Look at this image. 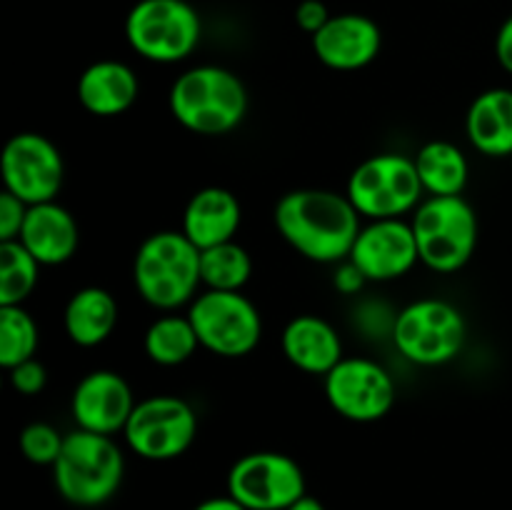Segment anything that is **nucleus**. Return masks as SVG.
I'll list each match as a JSON object with an SVG mask.
<instances>
[{
	"label": "nucleus",
	"instance_id": "412c9836",
	"mask_svg": "<svg viewBox=\"0 0 512 510\" xmlns=\"http://www.w3.org/2000/svg\"><path fill=\"white\" fill-rule=\"evenodd\" d=\"M465 133L475 150L490 158L512 155V90L490 88L470 103Z\"/></svg>",
	"mask_w": 512,
	"mask_h": 510
},
{
	"label": "nucleus",
	"instance_id": "393cba45",
	"mask_svg": "<svg viewBox=\"0 0 512 510\" xmlns=\"http://www.w3.org/2000/svg\"><path fill=\"white\" fill-rule=\"evenodd\" d=\"M250 275H253V260L248 250L235 240L200 250V278L205 290H243Z\"/></svg>",
	"mask_w": 512,
	"mask_h": 510
},
{
	"label": "nucleus",
	"instance_id": "72a5a7b5",
	"mask_svg": "<svg viewBox=\"0 0 512 510\" xmlns=\"http://www.w3.org/2000/svg\"><path fill=\"white\" fill-rule=\"evenodd\" d=\"M193 510H248V508L240 505L233 495H218V498L203 500V503L195 505Z\"/></svg>",
	"mask_w": 512,
	"mask_h": 510
},
{
	"label": "nucleus",
	"instance_id": "7ed1b4c3",
	"mask_svg": "<svg viewBox=\"0 0 512 510\" xmlns=\"http://www.w3.org/2000/svg\"><path fill=\"white\" fill-rule=\"evenodd\" d=\"M133 280L140 298L158 310H178L198 298L200 250L183 230H160L140 243L133 260Z\"/></svg>",
	"mask_w": 512,
	"mask_h": 510
},
{
	"label": "nucleus",
	"instance_id": "6e6552de",
	"mask_svg": "<svg viewBox=\"0 0 512 510\" xmlns=\"http://www.w3.org/2000/svg\"><path fill=\"white\" fill-rule=\"evenodd\" d=\"M423 183H420L415 160L400 153H380L363 160L350 173L345 195L360 218L388 220L415 213L423 203Z\"/></svg>",
	"mask_w": 512,
	"mask_h": 510
},
{
	"label": "nucleus",
	"instance_id": "f704fd0d",
	"mask_svg": "<svg viewBox=\"0 0 512 510\" xmlns=\"http://www.w3.org/2000/svg\"><path fill=\"white\" fill-rule=\"evenodd\" d=\"M285 510H325V505L320 503L318 498H313V495L305 493L303 498L295 500V503L290 505V508H285Z\"/></svg>",
	"mask_w": 512,
	"mask_h": 510
},
{
	"label": "nucleus",
	"instance_id": "4be33fe9",
	"mask_svg": "<svg viewBox=\"0 0 512 510\" xmlns=\"http://www.w3.org/2000/svg\"><path fill=\"white\" fill-rule=\"evenodd\" d=\"M65 333L80 348H95L113 335L118 325V303L98 285H88L70 295L65 305Z\"/></svg>",
	"mask_w": 512,
	"mask_h": 510
},
{
	"label": "nucleus",
	"instance_id": "dca6fc26",
	"mask_svg": "<svg viewBox=\"0 0 512 510\" xmlns=\"http://www.w3.org/2000/svg\"><path fill=\"white\" fill-rule=\"evenodd\" d=\"M383 48V33L373 18L360 13H340L313 35V53L325 68L353 73L373 63Z\"/></svg>",
	"mask_w": 512,
	"mask_h": 510
},
{
	"label": "nucleus",
	"instance_id": "f3484780",
	"mask_svg": "<svg viewBox=\"0 0 512 510\" xmlns=\"http://www.w3.org/2000/svg\"><path fill=\"white\" fill-rule=\"evenodd\" d=\"M240 223H243L240 200L220 185L198 190L185 205L183 233L198 250L235 240Z\"/></svg>",
	"mask_w": 512,
	"mask_h": 510
},
{
	"label": "nucleus",
	"instance_id": "9b49d317",
	"mask_svg": "<svg viewBox=\"0 0 512 510\" xmlns=\"http://www.w3.org/2000/svg\"><path fill=\"white\" fill-rule=\"evenodd\" d=\"M228 495L248 510H285L305 495V473L290 455L258 450L235 460Z\"/></svg>",
	"mask_w": 512,
	"mask_h": 510
},
{
	"label": "nucleus",
	"instance_id": "1a4fd4ad",
	"mask_svg": "<svg viewBox=\"0 0 512 510\" xmlns=\"http://www.w3.org/2000/svg\"><path fill=\"white\" fill-rule=\"evenodd\" d=\"M188 318L200 348L220 358H243L263 338V318L243 290H203L190 303Z\"/></svg>",
	"mask_w": 512,
	"mask_h": 510
},
{
	"label": "nucleus",
	"instance_id": "c85d7f7f",
	"mask_svg": "<svg viewBox=\"0 0 512 510\" xmlns=\"http://www.w3.org/2000/svg\"><path fill=\"white\" fill-rule=\"evenodd\" d=\"M28 208V203L15 198L8 190L0 193V243L20 238V230H23L25 218H28Z\"/></svg>",
	"mask_w": 512,
	"mask_h": 510
},
{
	"label": "nucleus",
	"instance_id": "5701e85b",
	"mask_svg": "<svg viewBox=\"0 0 512 510\" xmlns=\"http://www.w3.org/2000/svg\"><path fill=\"white\" fill-rule=\"evenodd\" d=\"M420 183L428 195H463L470 165L463 150L450 140H430L415 153Z\"/></svg>",
	"mask_w": 512,
	"mask_h": 510
},
{
	"label": "nucleus",
	"instance_id": "20e7f679",
	"mask_svg": "<svg viewBox=\"0 0 512 510\" xmlns=\"http://www.w3.org/2000/svg\"><path fill=\"white\" fill-rule=\"evenodd\" d=\"M125 458L113 435L75 428L65 435L63 450L53 465L60 498L80 508L108 503L123 485Z\"/></svg>",
	"mask_w": 512,
	"mask_h": 510
},
{
	"label": "nucleus",
	"instance_id": "0eeeda50",
	"mask_svg": "<svg viewBox=\"0 0 512 510\" xmlns=\"http://www.w3.org/2000/svg\"><path fill=\"white\" fill-rule=\"evenodd\" d=\"M125 38L150 63H180L200 45L203 20L188 0H138L125 18Z\"/></svg>",
	"mask_w": 512,
	"mask_h": 510
},
{
	"label": "nucleus",
	"instance_id": "473e14b6",
	"mask_svg": "<svg viewBox=\"0 0 512 510\" xmlns=\"http://www.w3.org/2000/svg\"><path fill=\"white\" fill-rule=\"evenodd\" d=\"M495 58H498L500 68L512 75V15L500 25L498 35H495Z\"/></svg>",
	"mask_w": 512,
	"mask_h": 510
},
{
	"label": "nucleus",
	"instance_id": "c9c22d12",
	"mask_svg": "<svg viewBox=\"0 0 512 510\" xmlns=\"http://www.w3.org/2000/svg\"><path fill=\"white\" fill-rule=\"evenodd\" d=\"M510 163H512V155H510Z\"/></svg>",
	"mask_w": 512,
	"mask_h": 510
},
{
	"label": "nucleus",
	"instance_id": "f257e3e1",
	"mask_svg": "<svg viewBox=\"0 0 512 510\" xmlns=\"http://www.w3.org/2000/svg\"><path fill=\"white\" fill-rule=\"evenodd\" d=\"M275 228L303 258L320 265H338L350 258L363 225L348 195L323 188H300L278 200Z\"/></svg>",
	"mask_w": 512,
	"mask_h": 510
},
{
	"label": "nucleus",
	"instance_id": "b1692460",
	"mask_svg": "<svg viewBox=\"0 0 512 510\" xmlns=\"http://www.w3.org/2000/svg\"><path fill=\"white\" fill-rule=\"evenodd\" d=\"M198 348V333L188 315H160L145 330V353L155 365H163V368L183 365L185 360L193 358Z\"/></svg>",
	"mask_w": 512,
	"mask_h": 510
},
{
	"label": "nucleus",
	"instance_id": "423d86ee",
	"mask_svg": "<svg viewBox=\"0 0 512 510\" xmlns=\"http://www.w3.org/2000/svg\"><path fill=\"white\" fill-rule=\"evenodd\" d=\"M390 335L408 363L438 368L463 353L468 323L460 308L448 300L420 298L395 315Z\"/></svg>",
	"mask_w": 512,
	"mask_h": 510
},
{
	"label": "nucleus",
	"instance_id": "6ab92c4d",
	"mask_svg": "<svg viewBox=\"0 0 512 510\" xmlns=\"http://www.w3.org/2000/svg\"><path fill=\"white\" fill-rule=\"evenodd\" d=\"M283 353L298 370L323 378L345 358L338 330L320 315H295L285 325Z\"/></svg>",
	"mask_w": 512,
	"mask_h": 510
},
{
	"label": "nucleus",
	"instance_id": "c756f323",
	"mask_svg": "<svg viewBox=\"0 0 512 510\" xmlns=\"http://www.w3.org/2000/svg\"><path fill=\"white\" fill-rule=\"evenodd\" d=\"M8 373H10V385H13L15 393L20 395H38L43 393L45 385H48V370H45V365L35 358L15 365V368H10Z\"/></svg>",
	"mask_w": 512,
	"mask_h": 510
},
{
	"label": "nucleus",
	"instance_id": "9d476101",
	"mask_svg": "<svg viewBox=\"0 0 512 510\" xmlns=\"http://www.w3.org/2000/svg\"><path fill=\"white\" fill-rule=\"evenodd\" d=\"M198 415L178 395H153L135 405L123 438L135 455L145 460H175L193 445Z\"/></svg>",
	"mask_w": 512,
	"mask_h": 510
},
{
	"label": "nucleus",
	"instance_id": "39448f33",
	"mask_svg": "<svg viewBox=\"0 0 512 510\" xmlns=\"http://www.w3.org/2000/svg\"><path fill=\"white\" fill-rule=\"evenodd\" d=\"M410 225L420 263L435 273H458L478 248V215L463 195H428Z\"/></svg>",
	"mask_w": 512,
	"mask_h": 510
},
{
	"label": "nucleus",
	"instance_id": "4468645a",
	"mask_svg": "<svg viewBox=\"0 0 512 510\" xmlns=\"http://www.w3.org/2000/svg\"><path fill=\"white\" fill-rule=\"evenodd\" d=\"M368 283H390L420 263L413 225L403 218L368 220L355 238L350 258Z\"/></svg>",
	"mask_w": 512,
	"mask_h": 510
},
{
	"label": "nucleus",
	"instance_id": "a211bd4d",
	"mask_svg": "<svg viewBox=\"0 0 512 510\" xmlns=\"http://www.w3.org/2000/svg\"><path fill=\"white\" fill-rule=\"evenodd\" d=\"M18 240L40 265H63L78 250L80 230L70 210L50 200L30 205Z\"/></svg>",
	"mask_w": 512,
	"mask_h": 510
},
{
	"label": "nucleus",
	"instance_id": "aec40b11",
	"mask_svg": "<svg viewBox=\"0 0 512 510\" xmlns=\"http://www.w3.org/2000/svg\"><path fill=\"white\" fill-rule=\"evenodd\" d=\"M140 80L128 63L98 60L80 73L78 100L88 113L113 118L138 100Z\"/></svg>",
	"mask_w": 512,
	"mask_h": 510
},
{
	"label": "nucleus",
	"instance_id": "2eb2a0df",
	"mask_svg": "<svg viewBox=\"0 0 512 510\" xmlns=\"http://www.w3.org/2000/svg\"><path fill=\"white\" fill-rule=\"evenodd\" d=\"M128 380L115 370H93L73 390L70 413L78 428L100 435L123 433L135 410Z\"/></svg>",
	"mask_w": 512,
	"mask_h": 510
},
{
	"label": "nucleus",
	"instance_id": "2f4dec72",
	"mask_svg": "<svg viewBox=\"0 0 512 510\" xmlns=\"http://www.w3.org/2000/svg\"><path fill=\"white\" fill-rule=\"evenodd\" d=\"M365 283H368V278L360 273V268L353 263V260H343V263H338V268H335V275H333L335 290H340L343 295H355L363 290Z\"/></svg>",
	"mask_w": 512,
	"mask_h": 510
},
{
	"label": "nucleus",
	"instance_id": "a878e982",
	"mask_svg": "<svg viewBox=\"0 0 512 510\" xmlns=\"http://www.w3.org/2000/svg\"><path fill=\"white\" fill-rule=\"evenodd\" d=\"M40 263L20 240L0 243V305H23L38 285Z\"/></svg>",
	"mask_w": 512,
	"mask_h": 510
},
{
	"label": "nucleus",
	"instance_id": "cd10ccee",
	"mask_svg": "<svg viewBox=\"0 0 512 510\" xmlns=\"http://www.w3.org/2000/svg\"><path fill=\"white\" fill-rule=\"evenodd\" d=\"M63 443L65 435H60L50 423H30L20 430V450L35 465L53 468L60 450H63Z\"/></svg>",
	"mask_w": 512,
	"mask_h": 510
},
{
	"label": "nucleus",
	"instance_id": "ddd939ff",
	"mask_svg": "<svg viewBox=\"0 0 512 510\" xmlns=\"http://www.w3.org/2000/svg\"><path fill=\"white\" fill-rule=\"evenodd\" d=\"M330 408L353 423H375L395 405V380L370 358H343L325 375Z\"/></svg>",
	"mask_w": 512,
	"mask_h": 510
},
{
	"label": "nucleus",
	"instance_id": "bb28decb",
	"mask_svg": "<svg viewBox=\"0 0 512 510\" xmlns=\"http://www.w3.org/2000/svg\"><path fill=\"white\" fill-rule=\"evenodd\" d=\"M38 325L23 305H0V365L5 370L35 358Z\"/></svg>",
	"mask_w": 512,
	"mask_h": 510
},
{
	"label": "nucleus",
	"instance_id": "f03ea898",
	"mask_svg": "<svg viewBox=\"0 0 512 510\" xmlns=\"http://www.w3.org/2000/svg\"><path fill=\"white\" fill-rule=\"evenodd\" d=\"M168 105L185 130L198 135H225L248 113L245 83L220 65H195L175 78Z\"/></svg>",
	"mask_w": 512,
	"mask_h": 510
},
{
	"label": "nucleus",
	"instance_id": "f8f14e48",
	"mask_svg": "<svg viewBox=\"0 0 512 510\" xmlns=\"http://www.w3.org/2000/svg\"><path fill=\"white\" fill-rule=\"evenodd\" d=\"M0 173L8 193L28 205L58 198L65 180V163L53 140L40 133H18L5 143Z\"/></svg>",
	"mask_w": 512,
	"mask_h": 510
},
{
	"label": "nucleus",
	"instance_id": "7c9ffc66",
	"mask_svg": "<svg viewBox=\"0 0 512 510\" xmlns=\"http://www.w3.org/2000/svg\"><path fill=\"white\" fill-rule=\"evenodd\" d=\"M333 18L328 10V5L323 0H300L298 8H295V23H298L300 30L313 38L318 30H323L328 25V20Z\"/></svg>",
	"mask_w": 512,
	"mask_h": 510
}]
</instances>
